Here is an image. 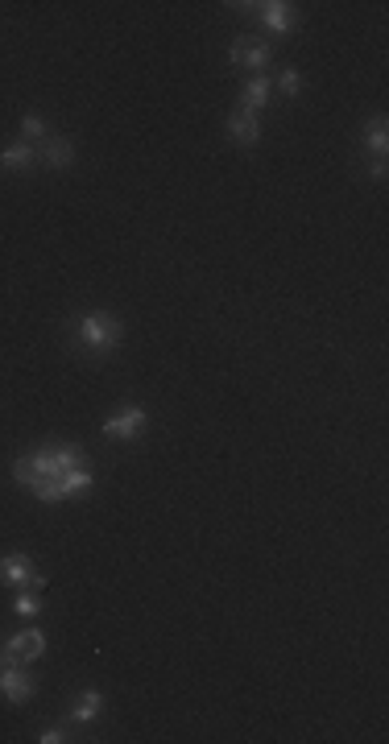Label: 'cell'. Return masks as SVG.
<instances>
[{
	"mask_svg": "<svg viewBox=\"0 0 389 744\" xmlns=\"http://www.w3.org/2000/svg\"><path fill=\"white\" fill-rule=\"evenodd\" d=\"M125 344V323L112 315V310H87V315L75 319L71 327V348L83 352V356H96V360H108L116 356Z\"/></svg>",
	"mask_w": 389,
	"mask_h": 744,
	"instance_id": "cell-2",
	"label": "cell"
},
{
	"mask_svg": "<svg viewBox=\"0 0 389 744\" xmlns=\"http://www.w3.org/2000/svg\"><path fill=\"white\" fill-rule=\"evenodd\" d=\"M278 87H282V96H303V87H307V79H303V71L298 67H286L282 75H278Z\"/></svg>",
	"mask_w": 389,
	"mask_h": 744,
	"instance_id": "cell-17",
	"label": "cell"
},
{
	"mask_svg": "<svg viewBox=\"0 0 389 744\" xmlns=\"http://www.w3.org/2000/svg\"><path fill=\"white\" fill-rule=\"evenodd\" d=\"M38 691V678L29 674V666H17V662H0V695H5L13 707L29 703Z\"/></svg>",
	"mask_w": 389,
	"mask_h": 744,
	"instance_id": "cell-6",
	"label": "cell"
},
{
	"mask_svg": "<svg viewBox=\"0 0 389 744\" xmlns=\"http://www.w3.org/2000/svg\"><path fill=\"white\" fill-rule=\"evenodd\" d=\"M38 740L42 744H63V740H71V732H67V724H50V728H42Z\"/></svg>",
	"mask_w": 389,
	"mask_h": 744,
	"instance_id": "cell-18",
	"label": "cell"
},
{
	"mask_svg": "<svg viewBox=\"0 0 389 744\" xmlns=\"http://www.w3.org/2000/svg\"><path fill=\"white\" fill-rule=\"evenodd\" d=\"M50 137V124L38 116V112H29L25 120H21V141H29V145H42Z\"/></svg>",
	"mask_w": 389,
	"mask_h": 744,
	"instance_id": "cell-15",
	"label": "cell"
},
{
	"mask_svg": "<svg viewBox=\"0 0 389 744\" xmlns=\"http://www.w3.org/2000/svg\"><path fill=\"white\" fill-rule=\"evenodd\" d=\"M0 583H9V587H34V592H42L46 575L34 567V558H29V554H5V558H0Z\"/></svg>",
	"mask_w": 389,
	"mask_h": 744,
	"instance_id": "cell-7",
	"label": "cell"
},
{
	"mask_svg": "<svg viewBox=\"0 0 389 744\" xmlns=\"http://www.w3.org/2000/svg\"><path fill=\"white\" fill-rule=\"evenodd\" d=\"M145 426H149V414H145V406H125L116 418H108L104 422V439H116V443H129V439H141L145 434Z\"/></svg>",
	"mask_w": 389,
	"mask_h": 744,
	"instance_id": "cell-8",
	"label": "cell"
},
{
	"mask_svg": "<svg viewBox=\"0 0 389 744\" xmlns=\"http://www.w3.org/2000/svg\"><path fill=\"white\" fill-rule=\"evenodd\" d=\"M34 162H38V153L29 141H13V145L0 149V170H9V174H29Z\"/></svg>",
	"mask_w": 389,
	"mask_h": 744,
	"instance_id": "cell-12",
	"label": "cell"
},
{
	"mask_svg": "<svg viewBox=\"0 0 389 744\" xmlns=\"http://www.w3.org/2000/svg\"><path fill=\"white\" fill-rule=\"evenodd\" d=\"M34 153H38V162L46 166V170H71L75 166V141L71 137H46L42 145H34Z\"/></svg>",
	"mask_w": 389,
	"mask_h": 744,
	"instance_id": "cell-9",
	"label": "cell"
},
{
	"mask_svg": "<svg viewBox=\"0 0 389 744\" xmlns=\"http://www.w3.org/2000/svg\"><path fill=\"white\" fill-rule=\"evenodd\" d=\"M269 91H274V83H269V75H253V79L241 87V112L261 116V108L269 104Z\"/></svg>",
	"mask_w": 389,
	"mask_h": 744,
	"instance_id": "cell-14",
	"label": "cell"
},
{
	"mask_svg": "<svg viewBox=\"0 0 389 744\" xmlns=\"http://www.w3.org/2000/svg\"><path fill=\"white\" fill-rule=\"evenodd\" d=\"M241 9H257V17L269 34H294V29L303 25V9L290 5V0H265V5H241Z\"/></svg>",
	"mask_w": 389,
	"mask_h": 744,
	"instance_id": "cell-3",
	"label": "cell"
},
{
	"mask_svg": "<svg viewBox=\"0 0 389 744\" xmlns=\"http://www.w3.org/2000/svg\"><path fill=\"white\" fill-rule=\"evenodd\" d=\"M0 662H5V645H0Z\"/></svg>",
	"mask_w": 389,
	"mask_h": 744,
	"instance_id": "cell-20",
	"label": "cell"
},
{
	"mask_svg": "<svg viewBox=\"0 0 389 744\" xmlns=\"http://www.w3.org/2000/svg\"><path fill=\"white\" fill-rule=\"evenodd\" d=\"M13 612L25 616V620H34L42 612V596L34 592V587H25V592H17V600H13Z\"/></svg>",
	"mask_w": 389,
	"mask_h": 744,
	"instance_id": "cell-16",
	"label": "cell"
},
{
	"mask_svg": "<svg viewBox=\"0 0 389 744\" xmlns=\"http://www.w3.org/2000/svg\"><path fill=\"white\" fill-rule=\"evenodd\" d=\"M385 170H389V162H385V158H369V166H365V174H369L373 182H385Z\"/></svg>",
	"mask_w": 389,
	"mask_h": 744,
	"instance_id": "cell-19",
	"label": "cell"
},
{
	"mask_svg": "<svg viewBox=\"0 0 389 744\" xmlns=\"http://www.w3.org/2000/svg\"><path fill=\"white\" fill-rule=\"evenodd\" d=\"M228 62H232V67H241V71H257L261 75L269 62H274V46H269L265 38H232Z\"/></svg>",
	"mask_w": 389,
	"mask_h": 744,
	"instance_id": "cell-4",
	"label": "cell"
},
{
	"mask_svg": "<svg viewBox=\"0 0 389 744\" xmlns=\"http://www.w3.org/2000/svg\"><path fill=\"white\" fill-rule=\"evenodd\" d=\"M46 649H50V641H46L42 629H21V633H13V637L5 641V662L34 666V662L46 658Z\"/></svg>",
	"mask_w": 389,
	"mask_h": 744,
	"instance_id": "cell-5",
	"label": "cell"
},
{
	"mask_svg": "<svg viewBox=\"0 0 389 744\" xmlns=\"http://www.w3.org/2000/svg\"><path fill=\"white\" fill-rule=\"evenodd\" d=\"M87 451L79 447V443H46V447H38L34 455H21L17 463H13V480L21 484V488H29L38 496V501L46 505V492H50V484L58 480V476H67V472H75V468H87Z\"/></svg>",
	"mask_w": 389,
	"mask_h": 744,
	"instance_id": "cell-1",
	"label": "cell"
},
{
	"mask_svg": "<svg viewBox=\"0 0 389 744\" xmlns=\"http://www.w3.org/2000/svg\"><path fill=\"white\" fill-rule=\"evenodd\" d=\"M361 149L373 153V158H389V120L385 116H373L361 129Z\"/></svg>",
	"mask_w": 389,
	"mask_h": 744,
	"instance_id": "cell-13",
	"label": "cell"
},
{
	"mask_svg": "<svg viewBox=\"0 0 389 744\" xmlns=\"http://www.w3.org/2000/svg\"><path fill=\"white\" fill-rule=\"evenodd\" d=\"M224 133L232 145H241V149H253L261 141V116H249V112H232L224 120Z\"/></svg>",
	"mask_w": 389,
	"mask_h": 744,
	"instance_id": "cell-10",
	"label": "cell"
},
{
	"mask_svg": "<svg viewBox=\"0 0 389 744\" xmlns=\"http://www.w3.org/2000/svg\"><path fill=\"white\" fill-rule=\"evenodd\" d=\"M104 707H108L104 691L87 687V691H79V695H75V703H71V720H75V724H96V720L104 716Z\"/></svg>",
	"mask_w": 389,
	"mask_h": 744,
	"instance_id": "cell-11",
	"label": "cell"
}]
</instances>
